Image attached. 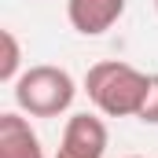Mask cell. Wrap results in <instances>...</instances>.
Wrapping results in <instances>:
<instances>
[{
  "instance_id": "cell-1",
  "label": "cell",
  "mask_w": 158,
  "mask_h": 158,
  "mask_svg": "<svg viewBox=\"0 0 158 158\" xmlns=\"http://www.w3.org/2000/svg\"><path fill=\"white\" fill-rule=\"evenodd\" d=\"M147 88H151V74L136 70L132 63H118V59L96 63L85 74V92L92 107L107 118H136L147 99Z\"/></svg>"
},
{
  "instance_id": "cell-2",
  "label": "cell",
  "mask_w": 158,
  "mask_h": 158,
  "mask_svg": "<svg viewBox=\"0 0 158 158\" xmlns=\"http://www.w3.org/2000/svg\"><path fill=\"white\" fill-rule=\"evenodd\" d=\"M74 96H77L74 77L52 63H37V66L22 70L15 81V103L30 118H59L63 110H70Z\"/></svg>"
},
{
  "instance_id": "cell-3",
  "label": "cell",
  "mask_w": 158,
  "mask_h": 158,
  "mask_svg": "<svg viewBox=\"0 0 158 158\" xmlns=\"http://www.w3.org/2000/svg\"><path fill=\"white\" fill-rule=\"evenodd\" d=\"M107 151V125L103 118L81 110L66 121L63 129V143H59V158H103Z\"/></svg>"
},
{
  "instance_id": "cell-4",
  "label": "cell",
  "mask_w": 158,
  "mask_h": 158,
  "mask_svg": "<svg viewBox=\"0 0 158 158\" xmlns=\"http://www.w3.org/2000/svg\"><path fill=\"white\" fill-rule=\"evenodd\" d=\"M125 15V0H66V19L81 37H99Z\"/></svg>"
},
{
  "instance_id": "cell-5",
  "label": "cell",
  "mask_w": 158,
  "mask_h": 158,
  "mask_svg": "<svg viewBox=\"0 0 158 158\" xmlns=\"http://www.w3.org/2000/svg\"><path fill=\"white\" fill-rule=\"evenodd\" d=\"M0 158H44L40 136L22 114H0Z\"/></svg>"
},
{
  "instance_id": "cell-6",
  "label": "cell",
  "mask_w": 158,
  "mask_h": 158,
  "mask_svg": "<svg viewBox=\"0 0 158 158\" xmlns=\"http://www.w3.org/2000/svg\"><path fill=\"white\" fill-rule=\"evenodd\" d=\"M0 44H4V55H0V81L15 85L19 81V66H22V48H19V37L11 30H0Z\"/></svg>"
},
{
  "instance_id": "cell-7",
  "label": "cell",
  "mask_w": 158,
  "mask_h": 158,
  "mask_svg": "<svg viewBox=\"0 0 158 158\" xmlns=\"http://www.w3.org/2000/svg\"><path fill=\"white\" fill-rule=\"evenodd\" d=\"M136 118L143 121V125H158V74H151L147 99H143V107H140V114H136Z\"/></svg>"
},
{
  "instance_id": "cell-8",
  "label": "cell",
  "mask_w": 158,
  "mask_h": 158,
  "mask_svg": "<svg viewBox=\"0 0 158 158\" xmlns=\"http://www.w3.org/2000/svg\"><path fill=\"white\" fill-rule=\"evenodd\" d=\"M129 158H140V155H129Z\"/></svg>"
},
{
  "instance_id": "cell-9",
  "label": "cell",
  "mask_w": 158,
  "mask_h": 158,
  "mask_svg": "<svg viewBox=\"0 0 158 158\" xmlns=\"http://www.w3.org/2000/svg\"><path fill=\"white\" fill-rule=\"evenodd\" d=\"M155 11H158V0H155Z\"/></svg>"
},
{
  "instance_id": "cell-10",
  "label": "cell",
  "mask_w": 158,
  "mask_h": 158,
  "mask_svg": "<svg viewBox=\"0 0 158 158\" xmlns=\"http://www.w3.org/2000/svg\"><path fill=\"white\" fill-rule=\"evenodd\" d=\"M55 158H59V155H55Z\"/></svg>"
}]
</instances>
